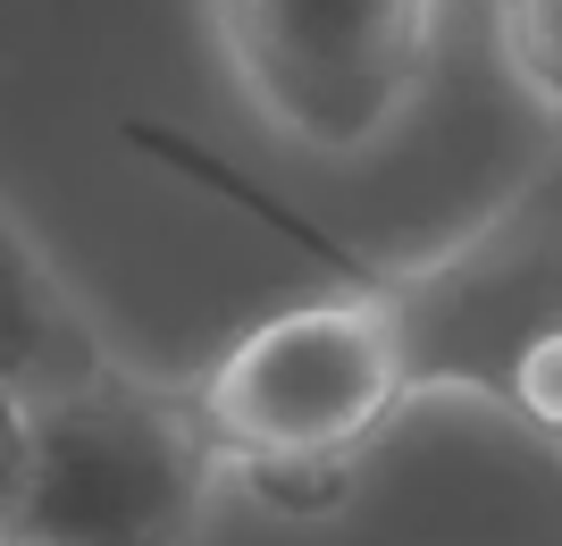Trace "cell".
I'll list each match as a JSON object with an SVG mask.
<instances>
[{
    "label": "cell",
    "instance_id": "cell-1",
    "mask_svg": "<svg viewBox=\"0 0 562 546\" xmlns=\"http://www.w3.org/2000/svg\"><path fill=\"white\" fill-rule=\"evenodd\" d=\"M202 395L177 404L110 354L34 395V504L18 538L43 546H193L218 479Z\"/></svg>",
    "mask_w": 562,
    "mask_h": 546
},
{
    "label": "cell",
    "instance_id": "cell-2",
    "mask_svg": "<svg viewBox=\"0 0 562 546\" xmlns=\"http://www.w3.org/2000/svg\"><path fill=\"white\" fill-rule=\"evenodd\" d=\"M235 85L278 135L361 152L420 85L437 0H211Z\"/></svg>",
    "mask_w": 562,
    "mask_h": 546
},
{
    "label": "cell",
    "instance_id": "cell-3",
    "mask_svg": "<svg viewBox=\"0 0 562 546\" xmlns=\"http://www.w3.org/2000/svg\"><path fill=\"white\" fill-rule=\"evenodd\" d=\"M403 387H412V361H403L395 311L370 294H328L244 328L193 395L227 454H352L370 446V428H386Z\"/></svg>",
    "mask_w": 562,
    "mask_h": 546
},
{
    "label": "cell",
    "instance_id": "cell-4",
    "mask_svg": "<svg viewBox=\"0 0 562 546\" xmlns=\"http://www.w3.org/2000/svg\"><path fill=\"white\" fill-rule=\"evenodd\" d=\"M101 345L85 336L76 303L59 294V278L43 269V253L18 236V219L0 211V370L18 387H59L76 370H93Z\"/></svg>",
    "mask_w": 562,
    "mask_h": 546
},
{
    "label": "cell",
    "instance_id": "cell-5",
    "mask_svg": "<svg viewBox=\"0 0 562 546\" xmlns=\"http://www.w3.org/2000/svg\"><path fill=\"white\" fill-rule=\"evenodd\" d=\"M244 497L269 504L278 522H328L352 504V454L336 446H303V454H235Z\"/></svg>",
    "mask_w": 562,
    "mask_h": 546
},
{
    "label": "cell",
    "instance_id": "cell-6",
    "mask_svg": "<svg viewBox=\"0 0 562 546\" xmlns=\"http://www.w3.org/2000/svg\"><path fill=\"white\" fill-rule=\"evenodd\" d=\"M495 43H504V68L562 110V0H495Z\"/></svg>",
    "mask_w": 562,
    "mask_h": 546
},
{
    "label": "cell",
    "instance_id": "cell-7",
    "mask_svg": "<svg viewBox=\"0 0 562 546\" xmlns=\"http://www.w3.org/2000/svg\"><path fill=\"white\" fill-rule=\"evenodd\" d=\"M504 395H513V412L562 454V320H546V328H529L513 345V361H504Z\"/></svg>",
    "mask_w": 562,
    "mask_h": 546
},
{
    "label": "cell",
    "instance_id": "cell-8",
    "mask_svg": "<svg viewBox=\"0 0 562 546\" xmlns=\"http://www.w3.org/2000/svg\"><path fill=\"white\" fill-rule=\"evenodd\" d=\"M25 504H34V387L0 370V538L25 530Z\"/></svg>",
    "mask_w": 562,
    "mask_h": 546
},
{
    "label": "cell",
    "instance_id": "cell-9",
    "mask_svg": "<svg viewBox=\"0 0 562 546\" xmlns=\"http://www.w3.org/2000/svg\"><path fill=\"white\" fill-rule=\"evenodd\" d=\"M0 546H43V538H0Z\"/></svg>",
    "mask_w": 562,
    "mask_h": 546
}]
</instances>
